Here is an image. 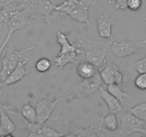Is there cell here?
Segmentation results:
<instances>
[{
  "mask_svg": "<svg viewBox=\"0 0 146 137\" xmlns=\"http://www.w3.org/2000/svg\"><path fill=\"white\" fill-rule=\"evenodd\" d=\"M113 40V37L103 41L91 39L86 36L84 30L80 29L75 44L85 55V59L100 68L105 64Z\"/></svg>",
  "mask_w": 146,
  "mask_h": 137,
  "instance_id": "6da1fadb",
  "label": "cell"
},
{
  "mask_svg": "<svg viewBox=\"0 0 146 137\" xmlns=\"http://www.w3.org/2000/svg\"><path fill=\"white\" fill-rule=\"evenodd\" d=\"M56 41L61 47L58 55L54 57L53 63L58 68H64L67 64H74L83 52L76 44H71L68 37L61 31H57Z\"/></svg>",
  "mask_w": 146,
  "mask_h": 137,
  "instance_id": "7a4b0ae2",
  "label": "cell"
},
{
  "mask_svg": "<svg viewBox=\"0 0 146 137\" xmlns=\"http://www.w3.org/2000/svg\"><path fill=\"white\" fill-rule=\"evenodd\" d=\"M101 86L102 79L98 72L92 78H82L79 83L71 87L67 91L66 96L71 100L88 97L99 90Z\"/></svg>",
  "mask_w": 146,
  "mask_h": 137,
  "instance_id": "3957f363",
  "label": "cell"
},
{
  "mask_svg": "<svg viewBox=\"0 0 146 137\" xmlns=\"http://www.w3.org/2000/svg\"><path fill=\"white\" fill-rule=\"evenodd\" d=\"M145 47L146 39H141L133 35L119 42L113 40L110 47V51L117 58H125Z\"/></svg>",
  "mask_w": 146,
  "mask_h": 137,
  "instance_id": "277c9868",
  "label": "cell"
},
{
  "mask_svg": "<svg viewBox=\"0 0 146 137\" xmlns=\"http://www.w3.org/2000/svg\"><path fill=\"white\" fill-rule=\"evenodd\" d=\"M34 49V47H31L24 50H15L14 41H9L6 47V54L1 61V68L0 70V78L1 81H4L15 68L23 54Z\"/></svg>",
  "mask_w": 146,
  "mask_h": 137,
  "instance_id": "5b68a950",
  "label": "cell"
},
{
  "mask_svg": "<svg viewBox=\"0 0 146 137\" xmlns=\"http://www.w3.org/2000/svg\"><path fill=\"white\" fill-rule=\"evenodd\" d=\"M146 128V121L127 111L121 116L119 128L113 132V136L127 137L134 133H141Z\"/></svg>",
  "mask_w": 146,
  "mask_h": 137,
  "instance_id": "8992f818",
  "label": "cell"
},
{
  "mask_svg": "<svg viewBox=\"0 0 146 137\" xmlns=\"http://www.w3.org/2000/svg\"><path fill=\"white\" fill-rule=\"evenodd\" d=\"M35 19L36 17L27 9L17 11L9 19L5 24V25L8 27V33L5 40L9 41L11 40V36L15 31L31 24Z\"/></svg>",
  "mask_w": 146,
  "mask_h": 137,
  "instance_id": "52a82bcc",
  "label": "cell"
},
{
  "mask_svg": "<svg viewBox=\"0 0 146 137\" xmlns=\"http://www.w3.org/2000/svg\"><path fill=\"white\" fill-rule=\"evenodd\" d=\"M56 5L53 4L49 0H29L27 9L36 18L39 17H45L47 23L49 24L51 14L55 11Z\"/></svg>",
  "mask_w": 146,
  "mask_h": 137,
  "instance_id": "ba28073f",
  "label": "cell"
},
{
  "mask_svg": "<svg viewBox=\"0 0 146 137\" xmlns=\"http://www.w3.org/2000/svg\"><path fill=\"white\" fill-rule=\"evenodd\" d=\"M58 99L56 98L41 96L36 103V109L38 115V121L39 124H44L49 118L58 103Z\"/></svg>",
  "mask_w": 146,
  "mask_h": 137,
  "instance_id": "9c48e42d",
  "label": "cell"
},
{
  "mask_svg": "<svg viewBox=\"0 0 146 137\" xmlns=\"http://www.w3.org/2000/svg\"><path fill=\"white\" fill-rule=\"evenodd\" d=\"M95 4H96L95 0H80L76 7L68 16L77 22L91 26L89 21L88 10L91 6H94Z\"/></svg>",
  "mask_w": 146,
  "mask_h": 137,
  "instance_id": "30bf717a",
  "label": "cell"
},
{
  "mask_svg": "<svg viewBox=\"0 0 146 137\" xmlns=\"http://www.w3.org/2000/svg\"><path fill=\"white\" fill-rule=\"evenodd\" d=\"M100 76L102 81L107 85L117 84L121 85L123 81V76L120 68L114 62L107 64L101 71Z\"/></svg>",
  "mask_w": 146,
  "mask_h": 137,
  "instance_id": "8fae6325",
  "label": "cell"
},
{
  "mask_svg": "<svg viewBox=\"0 0 146 137\" xmlns=\"http://www.w3.org/2000/svg\"><path fill=\"white\" fill-rule=\"evenodd\" d=\"M94 19L96 21L97 31L100 37L105 39H111L112 37V27L115 20L106 14L95 16Z\"/></svg>",
  "mask_w": 146,
  "mask_h": 137,
  "instance_id": "7c38bea8",
  "label": "cell"
},
{
  "mask_svg": "<svg viewBox=\"0 0 146 137\" xmlns=\"http://www.w3.org/2000/svg\"><path fill=\"white\" fill-rule=\"evenodd\" d=\"M29 60V59L27 57V58H24L22 60L19 61L18 64L15 67V68L11 71V74L7 76V78L3 81V85L4 84L7 86L12 85V84H16L17 82L23 79L27 73L26 66H27Z\"/></svg>",
  "mask_w": 146,
  "mask_h": 137,
  "instance_id": "4fadbf2b",
  "label": "cell"
},
{
  "mask_svg": "<svg viewBox=\"0 0 146 137\" xmlns=\"http://www.w3.org/2000/svg\"><path fill=\"white\" fill-rule=\"evenodd\" d=\"M15 124H14L6 111L4 106L1 104L0 107V136H12L11 134L15 131Z\"/></svg>",
  "mask_w": 146,
  "mask_h": 137,
  "instance_id": "5bb4252c",
  "label": "cell"
},
{
  "mask_svg": "<svg viewBox=\"0 0 146 137\" xmlns=\"http://www.w3.org/2000/svg\"><path fill=\"white\" fill-rule=\"evenodd\" d=\"M100 96L103 98L106 105L108 106V111L113 113L120 112L124 109L119 100L117 99L113 95L111 94L107 89L101 86L99 88Z\"/></svg>",
  "mask_w": 146,
  "mask_h": 137,
  "instance_id": "9a60e30c",
  "label": "cell"
},
{
  "mask_svg": "<svg viewBox=\"0 0 146 137\" xmlns=\"http://www.w3.org/2000/svg\"><path fill=\"white\" fill-rule=\"evenodd\" d=\"M76 72L78 76L82 78H89L94 77L99 72V68L87 60H83L77 66Z\"/></svg>",
  "mask_w": 146,
  "mask_h": 137,
  "instance_id": "2e32d148",
  "label": "cell"
},
{
  "mask_svg": "<svg viewBox=\"0 0 146 137\" xmlns=\"http://www.w3.org/2000/svg\"><path fill=\"white\" fill-rule=\"evenodd\" d=\"M79 1L80 0H66L61 4L56 5L55 11L58 13L62 17L68 16V14L76 7Z\"/></svg>",
  "mask_w": 146,
  "mask_h": 137,
  "instance_id": "e0dca14e",
  "label": "cell"
},
{
  "mask_svg": "<svg viewBox=\"0 0 146 137\" xmlns=\"http://www.w3.org/2000/svg\"><path fill=\"white\" fill-rule=\"evenodd\" d=\"M107 90L117 99L119 100L121 104H123L127 98H131V95L126 91H124L119 84H112L107 85Z\"/></svg>",
  "mask_w": 146,
  "mask_h": 137,
  "instance_id": "ac0fdd59",
  "label": "cell"
},
{
  "mask_svg": "<svg viewBox=\"0 0 146 137\" xmlns=\"http://www.w3.org/2000/svg\"><path fill=\"white\" fill-rule=\"evenodd\" d=\"M21 115L30 124H36L38 121L36 109L30 104L23 106L21 108Z\"/></svg>",
  "mask_w": 146,
  "mask_h": 137,
  "instance_id": "d6986e66",
  "label": "cell"
},
{
  "mask_svg": "<svg viewBox=\"0 0 146 137\" xmlns=\"http://www.w3.org/2000/svg\"><path fill=\"white\" fill-rule=\"evenodd\" d=\"M65 136H98L97 130L94 126L90 128H84L82 127L74 128L70 131V134H66Z\"/></svg>",
  "mask_w": 146,
  "mask_h": 137,
  "instance_id": "ffe728a7",
  "label": "cell"
},
{
  "mask_svg": "<svg viewBox=\"0 0 146 137\" xmlns=\"http://www.w3.org/2000/svg\"><path fill=\"white\" fill-rule=\"evenodd\" d=\"M124 110L130 111L141 119L146 121V102L138 104L131 108H124Z\"/></svg>",
  "mask_w": 146,
  "mask_h": 137,
  "instance_id": "44dd1931",
  "label": "cell"
},
{
  "mask_svg": "<svg viewBox=\"0 0 146 137\" xmlns=\"http://www.w3.org/2000/svg\"><path fill=\"white\" fill-rule=\"evenodd\" d=\"M52 63L48 59L43 57L36 62L35 68L39 73H45L51 68Z\"/></svg>",
  "mask_w": 146,
  "mask_h": 137,
  "instance_id": "7402d4cb",
  "label": "cell"
},
{
  "mask_svg": "<svg viewBox=\"0 0 146 137\" xmlns=\"http://www.w3.org/2000/svg\"><path fill=\"white\" fill-rule=\"evenodd\" d=\"M66 134L51 128V127L46 126L43 124L42 126V137H59L65 136Z\"/></svg>",
  "mask_w": 146,
  "mask_h": 137,
  "instance_id": "603a6c76",
  "label": "cell"
},
{
  "mask_svg": "<svg viewBox=\"0 0 146 137\" xmlns=\"http://www.w3.org/2000/svg\"><path fill=\"white\" fill-rule=\"evenodd\" d=\"M134 84L138 89L142 91L146 90V73L139 74V75L137 76L134 81Z\"/></svg>",
  "mask_w": 146,
  "mask_h": 137,
  "instance_id": "cb8c5ba5",
  "label": "cell"
},
{
  "mask_svg": "<svg viewBox=\"0 0 146 137\" xmlns=\"http://www.w3.org/2000/svg\"><path fill=\"white\" fill-rule=\"evenodd\" d=\"M133 67L135 68V71H138L139 74L146 73V57L140 59L138 61L132 62L131 64Z\"/></svg>",
  "mask_w": 146,
  "mask_h": 137,
  "instance_id": "d4e9b609",
  "label": "cell"
},
{
  "mask_svg": "<svg viewBox=\"0 0 146 137\" xmlns=\"http://www.w3.org/2000/svg\"><path fill=\"white\" fill-rule=\"evenodd\" d=\"M145 0H128V9L133 11H137L141 8Z\"/></svg>",
  "mask_w": 146,
  "mask_h": 137,
  "instance_id": "484cf974",
  "label": "cell"
},
{
  "mask_svg": "<svg viewBox=\"0 0 146 137\" xmlns=\"http://www.w3.org/2000/svg\"><path fill=\"white\" fill-rule=\"evenodd\" d=\"M128 0H115L114 7L117 10H125L128 9Z\"/></svg>",
  "mask_w": 146,
  "mask_h": 137,
  "instance_id": "4316f807",
  "label": "cell"
},
{
  "mask_svg": "<svg viewBox=\"0 0 146 137\" xmlns=\"http://www.w3.org/2000/svg\"><path fill=\"white\" fill-rule=\"evenodd\" d=\"M8 43H9L8 41H7V40L4 39V42H3L2 44L0 46V63H1V55H2V53H3V51H4V50L6 49V47H7V45Z\"/></svg>",
  "mask_w": 146,
  "mask_h": 137,
  "instance_id": "83f0119b",
  "label": "cell"
},
{
  "mask_svg": "<svg viewBox=\"0 0 146 137\" xmlns=\"http://www.w3.org/2000/svg\"><path fill=\"white\" fill-rule=\"evenodd\" d=\"M2 85H3V81H1V78H0V98H1V94H2V92H1V86H2Z\"/></svg>",
  "mask_w": 146,
  "mask_h": 137,
  "instance_id": "f1b7e54d",
  "label": "cell"
},
{
  "mask_svg": "<svg viewBox=\"0 0 146 137\" xmlns=\"http://www.w3.org/2000/svg\"><path fill=\"white\" fill-rule=\"evenodd\" d=\"M6 1H7V0H0V7L4 4V3Z\"/></svg>",
  "mask_w": 146,
  "mask_h": 137,
  "instance_id": "f546056e",
  "label": "cell"
},
{
  "mask_svg": "<svg viewBox=\"0 0 146 137\" xmlns=\"http://www.w3.org/2000/svg\"><path fill=\"white\" fill-rule=\"evenodd\" d=\"M141 134H142L143 135L146 136V128H145V129H143V131L142 132H141Z\"/></svg>",
  "mask_w": 146,
  "mask_h": 137,
  "instance_id": "4dcf8cb0",
  "label": "cell"
},
{
  "mask_svg": "<svg viewBox=\"0 0 146 137\" xmlns=\"http://www.w3.org/2000/svg\"><path fill=\"white\" fill-rule=\"evenodd\" d=\"M112 2H113V0H107V3H108V4H111Z\"/></svg>",
  "mask_w": 146,
  "mask_h": 137,
  "instance_id": "1f68e13d",
  "label": "cell"
},
{
  "mask_svg": "<svg viewBox=\"0 0 146 137\" xmlns=\"http://www.w3.org/2000/svg\"><path fill=\"white\" fill-rule=\"evenodd\" d=\"M143 19L144 20V21H146V17H143Z\"/></svg>",
  "mask_w": 146,
  "mask_h": 137,
  "instance_id": "d6a6232c",
  "label": "cell"
},
{
  "mask_svg": "<svg viewBox=\"0 0 146 137\" xmlns=\"http://www.w3.org/2000/svg\"><path fill=\"white\" fill-rule=\"evenodd\" d=\"M0 24H1V19H0Z\"/></svg>",
  "mask_w": 146,
  "mask_h": 137,
  "instance_id": "836d02e7",
  "label": "cell"
},
{
  "mask_svg": "<svg viewBox=\"0 0 146 137\" xmlns=\"http://www.w3.org/2000/svg\"><path fill=\"white\" fill-rule=\"evenodd\" d=\"M1 103H0V107H1Z\"/></svg>",
  "mask_w": 146,
  "mask_h": 137,
  "instance_id": "e575fe53",
  "label": "cell"
}]
</instances>
